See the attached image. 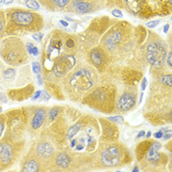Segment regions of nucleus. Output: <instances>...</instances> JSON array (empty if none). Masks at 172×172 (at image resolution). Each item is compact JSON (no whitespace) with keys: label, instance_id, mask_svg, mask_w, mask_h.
<instances>
[{"label":"nucleus","instance_id":"1","mask_svg":"<svg viewBox=\"0 0 172 172\" xmlns=\"http://www.w3.org/2000/svg\"><path fill=\"white\" fill-rule=\"evenodd\" d=\"M13 40H9L8 38L3 43L2 49V57L4 60L10 65H19L26 59V50L25 46L22 44L18 38H11Z\"/></svg>","mask_w":172,"mask_h":172},{"label":"nucleus","instance_id":"2","mask_svg":"<svg viewBox=\"0 0 172 172\" xmlns=\"http://www.w3.org/2000/svg\"><path fill=\"white\" fill-rule=\"evenodd\" d=\"M167 47L161 41H155L148 46V61L155 67H160L166 60Z\"/></svg>","mask_w":172,"mask_h":172},{"label":"nucleus","instance_id":"3","mask_svg":"<svg viewBox=\"0 0 172 172\" xmlns=\"http://www.w3.org/2000/svg\"><path fill=\"white\" fill-rule=\"evenodd\" d=\"M38 15L34 14L32 12L18 10L11 15L12 24L21 28H31L35 23V19Z\"/></svg>","mask_w":172,"mask_h":172},{"label":"nucleus","instance_id":"4","mask_svg":"<svg viewBox=\"0 0 172 172\" xmlns=\"http://www.w3.org/2000/svg\"><path fill=\"white\" fill-rule=\"evenodd\" d=\"M70 84L80 89H87L92 86L93 80L88 70L81 69L80 71L75 73L74 76L71 78Z\"/></svg>","mask_w":172,"mask_h":172},{"label":"nucleus","instance_id":"5","mask_svg":"<svg viewBox=\"0 0 172 172\" xmlns=\"http://www.w3.org/2000/svg\"><path fill=\"white\" fill-rule=\"evenodd\" d=\"M76 60L72 55H64L56 62L54 66V75L58 78L66 75L75 66Z\"/></svg>","mask_w":172,"mask_h":172},{"label":"nucleus","instance_id":"6","mask_svg":"<svg viewBox=\"0 0 172 172\" xmlns=\"http://www.w3.org/2000/svg\"><path fill=\"white\" fill-rule=\"evenodd\" d=\"M119 155H120V152L118 150V148L116 147H110L108 149H106L103 154H102V162L105 165L108 166H114L118 163L119 161Z\"/></svg>","mask_w":172,"mask_h":172},{"label":"nucleus","instance_id":"7","mask_svg":"<svg viewBox=\"0 0 172 172\" xmlns=\"http://www.w3.org/2000/svg\"><path fill=\"white\" fill-rule=\"evenodd\" d=\"M35 155L40 160H47L51 157L53 154V148L46 141L38 142L35 147Z\"/></svg>","mask_w":172,"mask_h":172},{"label":"nucleus","instance_id":"8","mask_svg":"<svg viewBox=\"0 0 172 172\" xmlns=\"http://www.w3.org/2000/svg\"><path fill=\"white\" fill-rule=\"evenodd\" d=\"M136 102V95L131 92H125L118 99V108L122 111L130 110Z\"/></svg>","mask_w":172,"mask_h":172},{"label":"nucleus","instance_id":"9","mask_svg":"<svg viewBox=\"0 0 172 172\" xmlns=\"http://www.w3.org/2000/svg\"><path fill=\"white\" fill-rule=\"evenodd\" d=\"M13 158V148L7 142L0 144V162L7 165L11 162Z\"/></svg>","mask_w":172,"mask_h":172},{"label":"nucleus","instance_id":"10","mask_svg":"<svg viewBox=\"0 0 172 172\" xmlns=\"http://www.w3.org/2000/svg\"><path fill=\"white\" fill-rule=\"evenodd\" d=\"M45 117H46V110L44 107H39L35 110L34 116H33V119H32V123H31V126H32V129L33 130H37L39 129L44 120H45Z\"/></svg>","mask_w":172,"mask_h":172},{"label":"nucleus","instance_id":"11","mask_svg":"<svg viewBox=\"0 0 172 172\" xmlns=\"http://www.w3.org/2000/svg\"><path fill=\"white\" fill-rule=\"evenodd\" d=\"M41 4L48 10L58 11L63 9L69 2V0H40Z\"/></svg>","mask_w":172,"mask_h":172},{"label":"nucleus","instance_id":"12","mask_svg":"<svg viewBox=\"0 0 172 172\" xmlns=\"http://www.w3.org/2000/svg\"><path fill=\"white\" fill-rule=\"evenodd\" d=\"M40 169L39 162L34 157H29L23 164L22 170L25 172H37Z\"/></svg>","mask_w":172,"mask_h":172},{"label":"nucleus","instance_id":"13","mask_svg":"<svg viewBox=\"0 0 172 172\" xmlns=\"http://www.w3.org/2000/svg\"><path fill=\"white\" fill-rule=\"evenodd\" d=\"M90 60L92 61V63H93L95 66L99 67V66H101V65L104 63V61H105V54H104V52H103L101 49L95 48V49H93V50L90 52Z\"/></svg>","mask_w":172,"mask_h":172},{"label":"nucleus","instance_id":"14","mask_svg":"<svg viewBox=\"0 0 172 172\" xmlns=\"http://www.w3.org/2000/svg\"><path fill=\"white\" fill-rule=\"evenodd\" d=\"M73 9L81 14H85V13H88L91 10V5L88 2H85L82 0H75L72 4Z\"/></svg>","mask_w":172,"mask_h":172},{"label":"nucleus","instance_id":"15","mask_svg":"<svg viewBox=\"0 0 172 172\" xmlns=\"http://www.w3.org/2000/svg\"><path fill=\"white\" fill-rule=\"evenodd\" d=\"M62 45L63 43L60 39H52L48 46V55L52 57H57L61 52Z\"/></svg>","mask_w":172,"mask_h":172},{"label":"nucleus","instance_id":"16","mask_svg":"<svg viewBox=\"0 0 172 172\" xmlns=\"http://www.w3.org/2000/svg\"><path fill=\"white\" fill-rule=\"evenodd\" d=\"M70 163H71V158H70V156L67 154L62 153V154H59L57 155V157H56V164H57L58 167L65 169V168H67L70 165Z\"/></svg>","mask_w":172,"mask_h":172},{"label":"nucleus","instance_id":"17","mask_svg":"<svg viewBox=\"0 0 172 172\" xmlns=\"http://www.w3.org/2000/svg\"><path fill=\"white\" fill-rule=\"evenodd\" d=\"M161 148V145L157 142H155L153 144V146L151 147L150 151H149V154H148V158L149 160L153 161V162H156L157 159H158V154H157V151Z\"/></svg>","mask_w":172,"mask_h":172},{"label":"nucleus","instance_id":"18","mask_svg":"<svg viewBox=\"0 0 172 172\" xmlns=\"http://www.w3.org/2000/svg\"><path fill=\"white\" fill-rule=\"evenodd\" d=\"M128 8L135 14H137L141 10L142 0H125Z\"/></svg>","mask_w":172,"mask_h":172},{"label":"nucleus","instance_id":"19","mask_svg":"<svg viewBox=\"0 0 172 172\" xmlns=\"http://www.w3.org/2000/svg\"><path fill=\"white\" fill-rule=\"evenodd\" d=\"M81 127H82L81 124H76L75 126H73V127L69 130V132H68V139L71 140V139L78 133V131L81 129Z\"/></svg>","mask_w":172,"mask_h":172},{"label":"nucleus","instance_id":"20","mask_svg":"<svg viewBox=\"0 0 172 172\" xmlns=\"http://www.w3.org/2000/svg\"><path fill=\"white\" fill-rule=\"evenodd\" d=\"M25 4H26V6H27L28 8L33 9V10H37V9H39V7H40L39 4H38L35 0H26Z\"/></svg>","mask_w":172,"mask_h":172},{"label":"nucleus","instance_id":"21","mask_svg":"<svg viewBox=\"0 0 172 172\" xmlns=\"http://www.w3.org/2000/svg\"><path fill=\"white\" fill-rule=\"evenodd\" d=\"M119 40H120V35L117 33H114L110 35V39L107 40V43L109 45H115Z\"/></svg>","mask_w":172,"mask_h":172},{"label":"nucleus","instance_id":"22","mask_svg":"<svg viewBox=\"0 0 172 172\" xmlns=\"http://www.w3.org/2000/svg\"><path fill=\"white\" fill-rule=\"evenodd\" d=\"M161 81L163 84L167 85L168 86H172V76L169 74V75H166V76H163L161 78Z\"/></svg>","mask_w":172,"mask_h":172},{"label":"nucleus","instance_id":"23","mask_svg":"<svg viewBox=\"0 0 172 172\" xmlns=\"http://www.w3.org/2000/svg\"><path fill=\"white\" fill-rule=\"evenodd\" d=\"M15 70H13V69H8V70H6L5 72H4V77L5 78H7V79H13L14 77H15Z\"/></svg>","mask_w":172,"mask_h":172},{"label":"nucleus","instance_id":"24","mask_svg":"<svg viewBox=\"0 0 172 172\" xmlns=\"http://www.w3.org/2000/svg\"><path fill=\"white\" fill-rule=\"evenodd\" d=\"M32 67H33V71H34V73H35V74H39L40 73V64L38 63V62H34L33 64H32Z\"/></svg>","mask_w":172,"mask_h":172},{"label":"nucleus","instance_id":"25","mask_svg":"<svg viewBox=\"0 0 172 172\" xmlns=\"http://www.w3.org/2000/svg\"><path fill=\"white\" fill-rule=\"evenodd\" d=\"M57 114H58V110H57V109H55V108L51 109V110L49 111V119H50V120H53V119L57 116Z\"/></svg>","mask_w":172,"mask_h":172},{"label":"nucleus","instance_id":"26","mask_svg":"<svg viewBox=\"0 0 172 172\" xmlns=\"http://www.w3.org/2000/svg\"><path fill=\"white\" fill-rule=\"evenodd\" d=\"M111 121H114V122H116V123H123L124 122V119L121 117V116H113V117H110L109 118Z\"/></svg>","mask_w":172,"mask_h":172},{"label":"nucleus","instance_id":"27","mask_svg":"<svg viewBox=\"0 0 172 172\" xmlns=\"http://www.w3.org/2000/svg\"><path fill=\"white\" fill-rule=\"evenodd\" d=\"M33 38L34 39H35V40H40V39H42V37H43V34H41V33H35V34H33Z\"/></svg>","mask_w":172,"mask_h":172},{"label":"nucleus","instance_id":"28","mask_svg":"<svg viewBox=\"0 0 172 172\" xmlns=\"http://www.w3.org/2000/svg\"><path fill=\"white\" fill-rule=\"evenodd\" d=\"M40 97H41V98H40L41 100H44V101H46V100H48V99L50 98V95H49V94H48V93H47L46 91L42 90V91H41V94H40Z\"/></svg>","mask_w":172,"mask_h":172},{"label":"nucleus","instance_id":"29","mask_svg":"<svg viewBox=\"0 0 172 172\" xmlns=\"http://www.w3.org/2000/svg\"><path fill=\"white\" fill-rule=\"evenodd\" d=\"M158 24H159V21H151V22H149L147 24V27L150 28V29H152V28H155Z\"/></svg>","mask_w":172,"mask_h":172},{"label":"nucleus","instance_id":"30","mask_svg":"<svg viewBox=\"0 0 172 172\" xmlns=\"http://www.w3.org/2000/svg\"><path fill=\"white\" fill-rule=\"evenodd\" d=\"M112 15L115 16V17H117V18H122V17H123L122 12H121L120 10H118V9H114V10L112 11Z\"/></svg>","mask_w":172,"mask_h":172},{"label":"nucleus","instance_id":"31","mask_svg":"<svg viewBox=\"0 0 172 172\" xmlns=\"http://www.w3.org/2000/svg\"><path fill=\"white\" fill-rule=\"evenodd\" d=\"M171 136H172V132L170 130H168L167 132H165V134L162 135V137H163L164 140H169V139L171 138Z\"/></svg>","mask_w":172,"mask_h":172},{"label":"nucleus","instance_id":"32","mask_svg":"<svg viewBox=\"0 0 172 172\" xmlns=\"http://www.w3.org/2000/svg\"><path fill=\"white\" fill-rule=\"evenodd\" d=\"M40 94H41V90H37V91H35L34 95L32 97V100H35V99H37L38 97H40Z\"/></svg>","mask_w":172,"mask_h":172},{"label":"nucleus","instance_id":"33","mask_svg":"<svg viewBox=\"0 0 172 172\" xmlns=\"http://www.w3.org/2000/svg\"><path fill=\"white\" fill-rule=\"evenodd\" d=\"M66 46H67V47H69V48L73 47V46H74V41H73V39L69 38V39L67 40V42H66Z\"/></svg>","mask_w":172,"mask_h":172},{"label":"nucleus","instance_id":"34","mask_svg":"<svg viewBox=\"0 0 172 172\" xmlns=\"http://www.w3.org/2000/svg\"><path fill=\"white\" fill-rule=\"evenodd\" d=\"M147 84H148V82H147V78H144V79H143V81H142V84H141L142 90H144V89L147 87Z\"/></svg>","mask_w":172,"mask_h":172},{"label":"nucleus","instance_id":"35","mask_svg":"<svg viewBox=\"0 0 172 172\" xmlns=\"http://www.w3.org/2000/svg\"><path fill=\"white\" fill-rule=\"evenodd\" d=\"M33 48H34V44H32V43H28V44H27V49H28V52H29L30 54H32Z\"/></svg>","mask_w":172,"mask_h":172},{"label":"nucleus","instance_id":"36","mask_svg":"<svg viewBox=\"0 0 172 172\" xmlns=\"http://www.w3.org/2000/svg\"><path fill=\"white\" fill-rule=\"evenodd\" d=\"M167 57V63H168V65L171 67V65H172V62H171V57H172V53L171 52H169L168 53V55L166 56Z\"/></svg>","mask_w":172,"mask_h":172},{"label":"nucleus","instance_id":"37","mask_svg":"<svg viewBox=\"0 0 172 172\" xmlns=\"http://www.w3.org/2000/svg\"><path fill=\"white\" fill-rule=\"evenodd\" d=\"M32 54L34 55V56H37V55H38V48H37L36 46H34L33 51H32Z\"/></svg>","mask_w":172,"mask_h":172},{"label":"nucleus","instance_id":"38","mask_svg":"<svg viewBox=\"0 0 172 172\" xmlns=\"http://www.w3.org/2000/svg\"><path fill=\"white\" fill-rule=\"evenodd\" d=\"M3 130H4V122H3V120L1 119V120H0V137H1L2 133H3Z\"/></svg>","mask_w":172,"mask_h":172},{"label":"nucleus","instance_id":"39","mask_svg":"<svg viewBox=\"0 0 172 172\" xmlns=\"http://www.w3.org/2000/svg\"><path fill=\"white\" fill-rule=\"evenodd\" d=\"M162 131H158V132H156L155 134V137L156 138V139H160V138H162Z\"/></svg>","mask_w":172,"mask_h":172},{"label":"nucleus","instance_id":"40","mask_svg":"<svg viewBox=\"0 0 172 172\" xmlns=\"http://www.w3.org/2000/svg\"><path fill=\"white\" fill-rule=\"evenodd\" d=\"M0 100H1L2 102H4V103H5L6 101H7V99H6L5 95H4V94H3L2 92H0Z\"/></svg>","mask_w":172,"mask_h":172},{"label":"nucleus","instance_id":"41","mask_svg":"<svg viewBox=\"0 0 172 172\" xmlns=\"http://www.w3.org/2000/svg\"><path fill=\"white\" fill-rule=\"evenodd\" d=\"M59 24H61L63 27H67V26L69 25V24H68L66 21H63V20H60V21H59Z\"/></svg>","mask_w":172,"mask_h":172},{"label":"nucleus","instance_id":"42","mask_svg":"<svg viewBox=\"0 0 172 172\" xmlns=\"http://www.w3.org/2000/svg\"><path fill=\"white\" fill-rule=\"evenodd\" d=\"M3 27H4V22H3L2 18L0 17V32H2V30H3Z\"/></svg>","mask_w":172,"mask_h":172},{"label":"nucleus","instance_id":"43","mask_svg":"<svg viewBox=\"0 0 172 172\" xmlns=\"http://www.w3.org/2000/svg\"><path fill=\"white\" fill-rule=\"evenodd\" d=\"M145 134H146V133H145V131H141V132L139 133V135L137 136V138H141V137H144V136H145Z\"/></svg>","mask_w":172,"mask_h":172},{"label":"nucleus","instance_id":"44","mask_svg":"<svg viewBox=\"0 0 172 172\" xmlns=\"http://www.w3.org/2000/svg\"><path fill=\"white\" fill-rule=\"evenodd\" d=\"M168 29H169V25L167 24V25L164 26V28H163V32H164V33H167V32H168Z\"/></svg>","mask_w":172,"mask_h":172},{"label":"nucleus","instance_id":"45","mask_svg":"<svg viewBox=\"0 0 172 172\" xmlns=\"http://www.w3.org/2000/svg\"><path fill=\"white\" fill-rule=\"evenodd\" d=\"M3 2H4L5 5H9V4H11V3L13 2V0H4Z\"/></svg>","mask_w":172,"mask_h":172},{"label":"nucleus","instance_id":"46","mask_svg":"<svg viewBox=\"0 0 172 172\" xmlns=\"http://www.w3.org/2000/svg\"><path fill=\"white\" fill-rule=\"evenodd\" d=\"M76 143H77V140H73V141H71V148H74L75 145H76Z\"/></svg>","mask_w":172,"mask_h":172},{"label":"nucleus","instance_id":"47","mask_svg":"<svg viewBox=\"0 0 172 172\" xmlns=\"http://www.w3.org/2000/svg\"><path fill=\"white\" fill-rule=\"evenodd\" d=\"M37 79H38V83H39V85H41V84H42V82H41V77H40V75H39V74L37 75Z\"/></svg>","mask_w":172,"mask_h":172},{"label":"nucleus","instance_id":"48","mask_svg":"<svg viewBox=\"0 0 172 172\" xmlns=\"http://www.w3.org/2000/svg\"><path fill=\"white\" fill-rule=\"evenodd\" d=\"M146 136H147V137H148V138H150V137H151V136H152V133H151V132H148V133H147V135H146Z\"/></svg>","mask_w":172,"mask_h":172},{"label":"nucleus","instance_id":"49","mask_svg":"<svg viewBox=\"0 0 172 172\" xmlns=\"http://www.w3.org/2000/svg\"><path fill=\"white\" fill-rule=\"evenodd\" d=\"M142 99H143V93H142L141 96H140V102H142Z\"/></svg>","mask_w":172,"mask_h":172},{"label":"nucleus","instance_id":"50","mask_svg":"<svg viewBox=\"0 0 172 172\" xmlns=\"http://www.w3.org/2000/svg\"><path fill=\"white\" fill-rule=\"evenodd\" d=\"M133 171H139V168H138V167H135V168L133 169Z\"/></svg>","mask_w":172,"mask_h":172},{"label":"nucleus","instance_id":"51","mask_svg":"<svg viewBox=\"0 0 172 172\" xmlns=\"http://www.w3.org/2000/svg\"><path fill=\"white\" fill-rule=\"evenodd\" d=\"M66 20H68V21H73L71 18H68V17H66Z\"/></svg>","mask_w":172,"mask_h":172},{"label":"nucleus","instance_id":"52","mask_svg":"<svg viewBox=\"0 0 172 172\" xmlns=\"http://www.w3.org/2000/svg\"><path fill=\"white\" fill-rule=\"evenodd\" d=\"M1 111H2V107L0 106V113H1Z\"/></svg>","mask_w":172,"mask_h":172},{"label":"nucleus","instance_id":"53","mask_svg":"<svg viewBox=\"0 0 172 172\" xmlns=\"http://www.w3.org/2000/svg\"><path fill=\"white\" fill-rule=\"evenodd\" d=\"M168 1H169V3H170V4L172 3V0H168Z\"/></svg>","mask_w":172,"mask_h":172},{"label":"nucleus","instance_id":"54","mask_svg":"<svg viewBox=\"0 0 172 172\" xmlns=\"http://www.w3.org/2000/svg\"><path fill=\"white\" fill-rule=\"evenodd\" d=\"M2 1H3V0H0V3H1V2H2Z\"/></svg>","mask_w":172,"mask_h":172}]
</instances>
